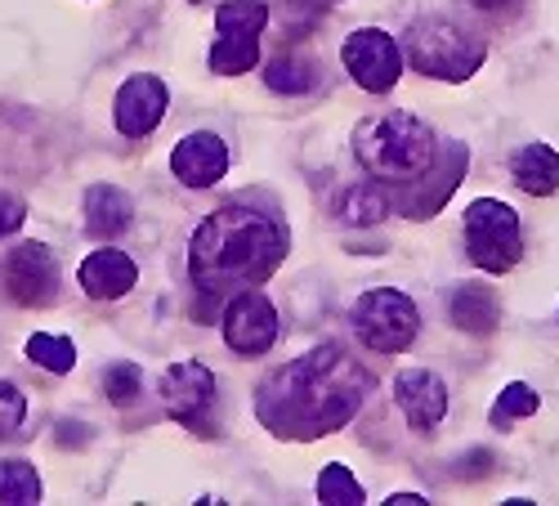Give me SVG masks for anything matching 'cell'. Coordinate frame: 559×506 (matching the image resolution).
Here are the masks:
<instances>
[{"instance_id":"1","label":"cell","mask_w":559,"mask_h":506,"mask_svg":"<svg viewBox=\"0 0 559 506\" xmlns=\"http://www.w3.org/2000/svg\"><path fill=\"white\" fill-rule=\"evenodd\" d=\"M371 395V373L336 341H322L309 354L260 386L255 417L277 439H322L345 431Z\"/></svg>"},{"instance_id":"2","label":"cell","mask_w":559,"mask_h":506,"mask_svg":"<svg viewBox=\"0 0 559 506\" xmlns=\"http://www.w3.org/2000/svg\"><path fill=\"white\" fill-rule=\"evenodd\" d=\"M283 260H287L283 220L251 202L215 207L189 238V279L206 301L233 296L242 287H260Z\"/></svg>"},{"instance_id":"3","label":"cell","mask_w":559,"mask_h":506,"mask_svg":"<svg viewBox=\"0 0 559 506\" xmlns=\"http://www.w3.org/2000/svg\"><path fill=\"white\" fill-rule=\"evenodd\" d=\"M354 157L371 179L412 184V179H421L430 170V162L439 157V134L416 113L385 108V113H371L367 121H358Z\"/></svg>"},{"instance_id":"4","label":"cell","mask_w":559,"mask_h":506,"mask_svg":"<svg viewBox=\"0 0 559 506\" xmlns=\"http://www.w3.org/2000/svg\"><path fill=\"white\" fill-rule=\"evenodd\" d=\"M407 59L435 81H471L488 59V40L452 19H416L407 27Z\"/></svg>"},{"instance_id":"5","label":"cell","mask_w":559,"mask_h":506,"mask_svg":"<svg viewBox=\"0 0 559 506\" xmlns=\"http://www.w3.org/2000/svg\"><path fill=\"white\" fill-rule=\"evenodd\" d=\"M465 224V256L484 273H510L524 260V228L520 211L501 198H475L461 215Z\"/></svg>"},{"instance_id":"6","label":"cell","mask_w":559,"mask_h":506,"mask_svg":"<svg viewBox=\"0 0 559 506\" xmlns=\"http://www.w3.org/2000/svg\"><path fill=\"white\" fill-rule=\"evenodd\" d=\"M349 328L367 350L403 354L416 341V332H421V309H416V301L399 287H371L354 301Z\"/></svg>"},{"instance_id":"7","label":"cell","mask_w":559,"mask_h":506,"mask_svg":"<svg viewBox=\"0 0 559 506\" xmlns=\"http://www.w3.org/2000/svg\"><path fill=\"white\" fill-rule=\"evenodd\" d=\"M269 27V0H224L215 10L211 72L242 77L260 63V36Z\"/></svg>"},{"instance_id":"8","label":"cell","mask_w":559,"mask_h":506,"mask_svg":"<svg viewBox=\"0 0 559 506\" xmlns=\"http://www.w3.org/2000/svg\"><path fill=\"white\" fill-rule=\"evenodd\" d=\"M341 63L367 95H390L403 77V45L381 27H358L341 45Z\"/></svg>"},{"instance_id":"9","label":"cell","mask_w":559,"mask_h":506,"mask_svg":"<svg viewBox=\"0 0 559 506\" xmlns=\"http://www.w3.org/2000/svg\"><path fill=\"white\" fill-rule=\"evenodd\" d=\"M215 373L198 358H179L162 373V403L166 412L198 435H211V412H215Z\"/></svg>"},{"instance_id":"10","label":"cell","mask_w":559,"mask_h":506,"mask_svg":"<svg viewBox=\"0 0 559 506\" xmlns=\"http://www.w3.org/2000/svg\"><path fill=\"white\" fill-rule=\"evenodd\" d=\"M219 332L233 354L255 358V354L273 350V341H277V309L260 287H242L228 296V305L219 314Z\"/></svg>"},{"instance_id":"11","label":"cell","mask_w":559,"mask_h":506,"mask_svg":"<svg viewBox=\"0 0 559 506\" xmlns=\"http://www.w3.org/2000/svg\"><path fill=\"white\" fill-rule=\"evenodd\" d=\"M0 279H5V292L14 305L45 309L59 296V260L45 243H19L5 256V264H0Z\"/></svg>"},{"instance_id":"12","label":"cell","mask_w":559,"mask_h":506,"mask_svg":"<svg viewBox=\"0 0 559 506\" xmlns=\"http://www.w3.org/2000/svg\"><path fill=\"white\" fill-rule=\"evenodd\" d=\"M166 108H170L166 81L153 72H134L112 95V126L126 134V140H148V134L162 126Z\"/></svg>"},{"instance_id":"13","label":"cell","mask_w":559,"mask_h":506,"mask_svg":"<svg viewBox=\"0 0 559 506\" xmlns=\"http://www.w3.org/2000/svg\"><path fill=\"white\" fill-rule=\"evenodd\" d=\"M394 403L416 435H430L448 417V386L430 367H407L394 377Z\"/></svg>"},{"instance_id":"14","label":"cell","mask_w":559,"mask_h":506,"mask_svg":"<svg viewBox=\"0 0 559 506\" xmlns=\"http://www.w3.org/2000/svg\"><path fill=\"white\" fill-rule=\"evenodd\" d=\"M170 170L183 189H211L228 175V144L219 140L215 130H193L183 134L170 153Z\"/></svg>"},{"instance_id":"15","label":"cell","mask_w":559,"mask_h":506,"mask_svg":"<svg viewBox=\"0 0 559 506\" xmlns=\"http://www.w3.org/2000/svg\"><path fill=\"white\" fill-rule=\"evenodd\" d=\"M76 283L90 301H121L134 283H139V264L117 251V247H104V251H90L76 269Z\"/></svg>"},{"instance_id":"16","label":"cell","mask_w":559,"mask_h":506,"mask_svg":"<svg viewBox=\"0 0 559 506\" xmlns=\"http://www.w3.org/2000/svg\"><path fill=\"white\" fill-rule=\"evenodd\" d=\"M130 220H134V202L117 184H95V189L85 193V234L90 238L108 243V238L126 234Z\"/></svg>"},{"instance_id":"17","label":"cell","mask_w":559,"mask_h":506,"mask_svg":"<svg viewBox=\"0 0 559 506\" xmlns=\"http://www.w3.org/2000/svg\"><path fill=\"white\" fill-rule=\"evenodd\" d=\"M448 314H452V323L461 332H471V337H492L497 323H501V301L488 283H461L448 301Z\"/></svg>"},{"instance_id":"18","label":"cell","mask_w":559,"mask_h":506,"mask_svg":"<svg viewBox=\"0 0 559 506\" xmlns=\"http://www.w3.org/2000/svg\"><path fill=\"white\" fill-rule=\"evenodd\" d=\"M510 179H515L528 198L559 193V153L550 144H542V140L524 144L515 157H510Z\"/></svg>"},{"instance_id":"19","label":"cell","mask_w":559,"mask_h":506,"mask_svg":"<svg viewBox=\"0 0 559 506\" xmlns=\"http://www.w3.org/2000/svg\"><path fill=\"white\" fill-rule=\"evenodd\" d=\"M390 189L381 179H362V184H354V189L345 193V202H341V220L349 224V228H371V224H381L385 215H390Z\"/></svg>"},{"instance_id":"20","label":"cell","mask_w":559,"mask_h":506,"mask_svg":"<svg viewBox=\"0 0 559 506\" xmlns=\"http://www.w3.org/2000/svg\"><path fill=\"white\" fill-rule=\"evenodd\" d=\"M264 85L273 90V95H309V90L318 85V72L300 55H277V59L264 63Z\"/></svg>"},{"instance_id":"21","label":"cell","mask_w":559,"mask_h":506,"mask_svg":"<svg viewBox=\"0 0 559 506\" xmlns=\"http://www.w3.org/2000/svg\"><path fill=\"white\" fill-rule=\"evenodd\" d=\"M537 408H542V395H537L528 381H510V386L497 395V403H492V412H488V422H492L497 431H506V426H515V422L533 417Z\"/></svg>"},{"instance_id":"22","label":"cell","mask_w":559,"mask_h":506,"mask_svg":"<svg viewBox=\"0 0 559 506\" xmlns=\"http://www.w3.org/2000/svg\"><path fill=\"white\" fill-rule=\"evenodd\" d=\"M40 475L36 467H27L23 457H10V462H0V502L10 506H36L40 502Z\"/></svg>"},{"instance_id":"23","label":"cell","mask_w":559,"mask_h":506,"mask_svg":"<svg viewBox=\"0 0 559 506\" xmlns=\"http://www.w3.org/2000/svg\"><path fill=\"white\" fill-rule=\"evenodd\" d=\"M23 354H27L36 367H45V373H55V377H68L72 367H76V345H72L68 337H50V332L27 337Z\"/></svg>"},{"instance_id":"24","label":"cell","mask_w":559,"mask_h":506,"mask_svg":"<svg viewBox=\"0 0 559 506\" xmlns=\"http://www.w3.org/2000/svg\"><path fill=\"white\" fill-rule=\"evenodd\" d=\"M318 502H322V506H358V502H362L358 475H354L345 462L322 467V475H318Z\"/></svg>"},{"instance_id":"25","label":"cell","mask_w":559,"mask_h":506,"mask_svg":"<svg viewBox=\"0 0 559 506\" xmlns=\"http://www.w3.org/2000/svg\"><path fill=\"white\" fill-rule=\"evenodd\" d=\"M104 390H108V399L117 408H130L139 395H144V377H139V367L130 358H121V363L104 367Z\"/></svg>"},{"instance_id":"26","label":"cell","mask_w":559,"mask_h":506,"mask_svg":"<svg viewBox=\"0 0 559 506\" xmlns=\"http://www.w3.org/2000/svg\"><path fill=\"white\" fill-rule=\"evenodd\" d=\"M23 422H27V395H23L14 381L0 377V439L19 435Z\"/></svg>"},{"instance_id":"27","label":"cell","mask_w":559,"mask_h":506,"mask_svg":"<svg viewBox=\"0 0 559 506\" xmlns=\"http://www.w3.org/2000/svg\"><path fill=\"white\" fill-rule=\"evenodd\" d=\"M23 220H27V202L19 193H10V189H0V238L19 234Z\"/></svg>"},{"instance_id":"28","label":"cell","mask_w":559,"mask_h":506,"mask_svg":"<svg viewBox=\"0 0 559 506\" xmlns=\"http://www.w3.org/2000/svg\"><path fill=\"white\" fill-rule=\"evenodd\" d=\"M475 10L488 14V19H497V23H510V19L524 10V0H475Z\"/></svg>"},{"instance_id":"29","label":"cell","mask_w":559,"mask_h":506,"mask_svg":"<svg viewBox=\"0 0 559 506\" xmlns=\"http://www.w3.org/2000/svg\"><path fill=\"white\" fill-rule=\"evenodd\" d=\"M416 502H426L421 493H390V506H416Z\"/></svg>"},{"instance_id":"30","label":"cell","mask_w":559,"mask_h":506,"mask_svg":"<svg viewBox=\"0 0 559 506\" xmlns=\"http://www.w3.org/2000/svg\"><path fill=\"white\" fill-rule=\"evenodd\" d=\"M296 5H313V10H332V5H341V0H296Z\"/></svg>"},{"instance_id":"31","label":"cell","mask_w":559,"mask_h":506,"mask_svg":"<svg viewBox=\"0 0 559 506\" xmlns=\"http://www.w3.org/2000/svg\"><path fill=\"white\" fill-rule=\"evenodd\" d=\"M189 5H202V0H189Z\"/></svg>"}]
</instances>
